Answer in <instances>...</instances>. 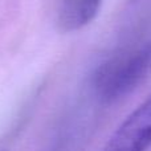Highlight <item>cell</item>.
<instances>
[{
    "label": "cell",
    "instance_id": "6da1fadb",
    "mask_svg": "<svg viewBox=\"0 0 151 151\" xmlns=\"http://www.w3.org/2000/svg\"><path fill=\"white\" fill-rule=\"evenodd\" d=\"M151 73V37L130 53L104 64L96 74V89L106 101L129 94Z\"/></svg>",
    "mask_w": 151,
    "mask_h": 151
},
{
    "label": "cell",
    "instance_id": "7a4b0ae2",
    "mask_svg": "<svg viewBox=\"0 0 151 151\" xmlns=\"http://www.w3.org/2000/svg\"><path fill=\"white\" fill-rule=\"evenodd\" d=\"M151 147V96L110 137L102 151H147Z\"/></svg>",
    "mask_w": 151,
    "mask_h": 151
},
{
    "label": "cell",
    "instance_id": "3957f363",
    "mask_svg": "<svg viewBox=\"0 0 151 151\" xmlns=\"http://www.w3.org/2000/svg\"><path fill=\"white\" fill-rule=\"evenodd\" d=\"M102 0H60L57 24L61 31L73 32L86 27L97 17Z\"/></svg>",
    "mask_w": 151,
    "mask_h": 151
},
{
    "label": "cell",
    "instance_id": "277c9868",
    "mask_svg": "<svg viewBox=\"0 0 151 151\" xmlns=\"http://www.w3.org/2000/svg\"><path fill=\"white\" fill-rule=\"evenodd\" d=\"M0 151H7V150H0Z\"/></svg>",
    "mask_w": 151,
    "mask_h": 151
}]
</instances>
